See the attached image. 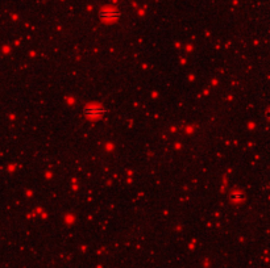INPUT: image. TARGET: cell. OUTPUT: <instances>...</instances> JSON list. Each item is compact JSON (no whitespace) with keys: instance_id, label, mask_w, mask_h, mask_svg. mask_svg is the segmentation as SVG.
<instances>
[{"instance_id":"1","label":"cell","mask_w":270,"mask_h":268,"mask_svg":"<svg viewBox=\"0 0 270 268\" xmlns=\"http://www.w3.org/2000/svg\"><path fill=\"white\" fill-rule=\"evenodd\" d=\"M85 115L88 116V117H98V116L103 115V108H100V107H98V105H91V107H87V108L85 109Z\"/></svg>"},{"instance_id":"2","label":"cell","mask_w":270,"mask_h":268,"mask_svg":"<svg viewBox=\"0 0 270 268\" xmlns=\"http://www.w3.org/2000/svg\"><path fill=\"white\" fill-rule=\"evenodd\" d=\"M120 13L117 11H112V9H105V11H101L100 12V17L104 20H115L119 17Z\"/></svg>"}]
</instances>
